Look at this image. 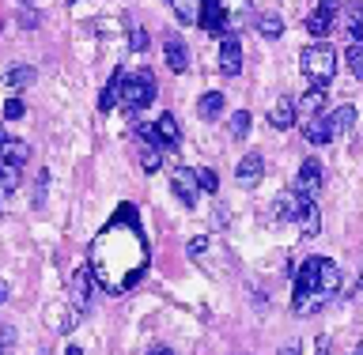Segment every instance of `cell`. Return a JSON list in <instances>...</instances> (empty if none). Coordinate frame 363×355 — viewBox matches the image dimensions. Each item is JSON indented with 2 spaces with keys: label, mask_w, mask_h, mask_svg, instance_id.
<instances>
[{
  "label": "cell",
  "mask_w": 363,
  "mask_h": 355,
  "mask_svg": "<svg viewBox=\"0 0 363 355\" xmlns=\"http://www.w3.org/2000/svg\"><path fill=\"white\" fill-rule=\"evenodd\" d=\"M303 136H306V140H311L314 147H322V144L333 140V136H329V125H325V118H314V121L303 129Z\"/></svg>",
  "instance_id": "d4e9b609"
},
{
  "label": "cell",
  "mask_w": 363,
  "mask_h": 355,
  "mask_svg": "<svg viewBox=\"0 0 363 355\" xmlns=\"http://www.w3.org/2000/svg\"><path fill=\"white\" fill-rule=\"evenodd\" d=\"M280 355H299V348H295V344H284V348H280Z\"/></svg>",
  "instance_id": "74e56055"
},
{
  "label": "cell",
  "mask_w": 363,
  "mask_h": 355,
  "mask_svg": "<svg viewBox=\"0 0 363 355\" xmlns=\"http://www.w3.org/2000/svg\"><path fill=\"white\" fill-rule=\"evenodd\" d=\"M155 129H159V136H163V144H167V147H178V144H182V129H178L174 113H159Z\"/></svg>",
  "instance_id": "ffe728a7"
},
{
  "label": "cell",
  "mask_w": 363,
  "mask_h": 355,
  "mask_svg": "<svg viewBox=\"0 0 363 355\" xmlns=\"http://www.w3.org/2000/svg\"><path fill=\"white\" fill-rule=\"evenodd\" d=\"M34 79H38V72H34L30 64H11L4 76H0V84L4 87H30Z\"/></svg>",
  "instance_id": "ac0fdd59"
},
{
  "label": "cell",
  "mask_w": 363,
  "mask_h": 355,
  "mask_svg": "<svg viewBox=\"0 0 363 355\" xmlns=\"http://www.w3.org/2000/svg\"><path fill=\"white\" fill-rule=\"evenodd\" d=\"M8 299V288H4V280H0V303H4Z\"/></svg>",
  "instance_id": "ab89813d"
},
{
  "label": "cell",
  "mask_w": 363,
  "mask_h": 355,
  "mask_svg": "<svg viewBox=\"0 0 363 355\" xmlns=\"http://www.w3.org/2000/svg\"><path fill=\"white\" fill-rule=\"evenodd\" d=\"M223 106H227V102H223L220 91H208V95L197 98V118H201V121H216V118L223 113Z\"/></svg>",
  "instance_id": "e0dca14e"
},
{
  "label": "cell",
  "mask_w": 363,
  "mask_h": 355,
  "mask_svg": "<svg viewBox=\"0 0 363 355\" xmlns=\"http://www.w3.org/2000/svg\"><path fill=\"white\" fill-rule=\"evenodd\" d=\"M163 53H167V68H170V72H186V68H189V50H186V42H182L178 34H167V38H163Z\"/></svg>",
  "instance_id": "30bf717a"
},
{
  "label": "cell",
  "mask_w": 363,
  "mask_h": 355,
  "mask_svg": "<svg viewBox=\"0 0 363 355\" xmlns=\"http://www.w3.org/2000/svg\"><path fill=\"white\" fill-rule=\"evenodd\" d=\"M303 197H299V193H280V197H277V204H272V220H295V223H299V212H303Z\"/></svg>",
  "instance_id": "7c38bea8"
},
{
  "label": "cell",
  "mask_w": 363,
  "mask_h": 355,
  "mask_svg": "<svg viewBox=\"0 0 363 355\" xmlns=\"http://www.w3.org/2000/svg\"><path fill=\"white\" fill-rule=\"evenodd\" d=\"M333 19H337V11L314 8L311 16H306V30H311V38H325V34L333 30Z\"/></svg>",
  "instance_id": "2e32d148"
},
{
  "label": "cell",
  "mask_w": 363,
  "mask_h": 355,
  "mask_svg": "<svg viewBox=\"0 0 363 355\" xmlns=\"http://www.w3.org/2000/svg\"><path fill=\"white\" fill-rule=\"evenodd\" d=\"M257 34H261V38H269V42H277L280 34H284V19L277 16V11H265V16H257Z\"/></svg>",
  "instance_id": "7402d4cb"
},
{
  "label": "cell",
  "mask_w": 363,
  "mask_h": 355,
  "mask_svg": "<svg viewBox=\"0 0 363 355\" xmlns=\"http://www.w3.org/2000/svg\"><path fill=\"white\" fill-rule=\"evenodd\" d=\"M16 189H19V167L0 163V204H4V201H8Z\"/></svg>",
  "instance_id": "603a6c76"
},
{
  "label": "cell",
  "mask_w": 363,
  "mask_h": 355,
  "mask_svg": "<svg viewBox=\"0 0 363 355\" xmlns=\"http://www.w3.org/2000/svg\"><path fill=\"white\" fill-rule=\"evenodd\" d=\"M352 355H363V344H359V348H356V351H352Z\"/></svg>",
  "instance_id": "b9f144b4"
},
{
  "label": "cell",
  "mask_w": 363,
  "mask_h": 355,
  "mask_svg": "<svg viewBox=\"0 0 363 355\" xmlns=\"http://www.w3.org/2000/svg\"><path fill=\"white\" fill-rule=\"evenodd\" d=\"M87 303H91V269H79L72 276V310L84 314Z\"/></svg>",
  "instance_id": "5bb4252c"
},
{
  "label": "cell",
  "mask_w": 363,
  "mask_h": 355,
  "mask_svg": "<svg viewBox=\"0 0 363 355\" xmlns=\"http://www.w3.org/2000/svg\"><path fill=\"white\" fill-rule=\"evenodd\" d=\"M121 87H125V72L118 68V72H113V76L106 79V87H102V95H99V110H102V113H110V110L121 102Z\"/></svg>",
  "instance_id": "4fadbf2b"
},
{
  "label": "cell",
  "mask_w": 363,
  "mask_h": 355,
  "mask_svg": "<svg viewBox=\"0 0 363 355\" xmlns=\"http://www.w3.org/2000/svg\"><path fill=\"white\" fill-rule=\"evenodd\" d=\"M65 355H84V351H79V348H68V351H65Z\"/></svg>",
  "instance_id": "60d3db41"
},
{
  "label": "cell",
  "mask_w": 363,
  "mask_h": 355,
  "mask_svg": "<svg viewBox=\"0 0 363 355\" xmlns=\"http://www.w3.org/2000/svg\"><path fill=\"white\" fill-rule=\"evenodd\" d=\"M322 106H325V87H311V91L299 98V113H306V118H311V113H318Z\"/></svg>",
  "instance_id": "cb8c5ba5"
},
{
  "label": "cell",
  "mask_w": 363,
  "mask_h": 355,
  "mask_svg": "<svg viewBox=\"0 0 363 355\" xmlns=\"http://www.w3.org/2000/svg\"><path fill=\"white\" fill-rule=\"evenodd\" d=\"M295 118H299V102L288 98V95L277 98V106L269 110V125H272V129H291Z\"/></svg>",
  "instance_id": "8fae6325"
},
{
  "label": "cell",
  "mask_w": 363,
  "mask_h": 355,
  "mask_svg": "<svg viewBox=\"0 0 363 355\" xmlns=\"http://www.w3.org/2000/svg\"><path fill=\"white\" fill-rule=\"evenodd\" d=\"M155 91H159L155 76L147 72V68H136V72L125 76V87H121V106L129 110V113L144 110V106H152V102H155Z\"/></svg>",
  "instance_id": "7a4b0ae2"
},
{
  "label": "cell",
  "mask_w": 363,
  "mask_h": 355,
  "mask_svg": "<svg viewBox=\"0 0 363 355\" xmlns=\"http://www.w3.org/2000/svg\"><path fill=\"white\" fill-rule=\"evenodd\" d=\"M204 249H208V238H193V242H189V257H201Z\"/></svg>",
  "instance_id": "836d02e7"
},
{
  "label": "cell",
  "mask_w": 363,
  "mask_h": 355,
  "mask_svg": "<svg viewBox=\"0 0 363 355\" xmlns=\"http://www.w3.org/2000/svg\"><path fill=\"white\" fill-rule=\"evenodd\" d=\"M345 61H348V68H352V76L363 79V45H359V42H352V45H348Z\"/></svg>",
  "instance_id": "83f0119b"
},
{
  "label": "cell",
  "mask_w": 363,
  "mask_h": 355,
  "mask_svg": "<svg viewBox=\"0 0 363 355\" xmlns=\"http://www.w3.org/2000/svg\"><path fill=\"white\" fill-rule=\"evenodd\" d=\"M318 8H329V11H340V8H337V0H318Z\"/></svg>",
  "instance_id": "8d00e7d4"
},
{
  "label": "cell",
  "mask_w": 363,
  "mask_h": 355,
  "mask_svg": "<svg viewBox=\"0 0 363 355\" xmlns=\"http://www.w3.org/2000/svg\"><path fill=\"white\" fill-rule=\"evenodd\" d=\"M45 186H50V174L42 170V174H38V193H34V208H42V204H45Z\"/></svg>",
  "instance_id": "d6a6232c"
},
{
  "label": "cell",
  "mask_w": 363,
  "mask_h": 355,
  "mask_svg": "<svg viewBox=\"0 0 363 355\" xmlns=\"http://www.w3.org/2000/svg\"><path fill=\"white\" fill-rule=\"evenodd\" d=\"M201 27L208 30V34H220V38H227V34H235V27H231V16L223 11L220 0H204V8H201Z\"/></svg>",
  "instance_id": "277c9868"
},
{
  "label": "cell",
  "mask_w": 363,
  "mask_h": 355,
  "mask_svg": "<svg viewBox=\"0 0 363 355\" xmlns=\"http://www.w3.org/2000/svg\"><path fill=\"white\" fill-rule=\"evenodd\" d=\"M299 231H303V238H314L318 231H322V212H318L314 201L303 204V212H299Z\"/></svg>",
  "instance_id": "d6986e66"
},
{
  "label": "cell",
  "mask_w": 363,
  "mask_h": 355,
  "mask_svg": "<svg viewBox=\"0 0 363 355\" xmlns=\"http://www.w3.org/2000/svg\"><path fill=\"white\" fill-rule=\"evenodd\" d=\"M136 136H140V144H144V147H155V152H159V147H167L155 125H136Z\"/></svg>",
  "instance_id": "4316f807"
},
{
  "label": "cell",
  "mask_w": 363,
  "mask_h": 355,
  "mask_svg": "<svg viewBox=\"0 0 363 355\" xmlns=\"http://www.w3.org/2000/svg\"><path fill=\"white\" fill-rule=\"evenodd\" d=\"M220 72L223 76L242 72V42H238V34H227V38L220 42Z\"/></svg>",
  "instance_id": "ba28073f"
},
{
  "label": "cell",
  "mask_w": 363,
  "mask_h": 355,
  "mask_svg": "<svg viewBox=\"0 0 363 355\" xmlns=\"http://www.w3.org/2000/svg\"><path fill=\"white\" fill-rule=\"evenodd\" d=\"M325 125H329V136L337 140L340 133H348L356 125V106H337L333 113H325Z\"/></svg>",
  "instance_id": "9a60e30c"
},
{
  "label": "cell",
  "mask_w": 363,
  "mask_h": 355,
  "mask_svg": "<svg viewBox=\"0 0 363 355\" xmlns=\"http://www.w3.org/2000/svg\"><path fill=\"white\" fill-rule=\"evenodd\" d=\"M133 50H136V53L147 50V34H144V30H133Z\"/></svg>",
  "instance_id": "e575fe53"
},
{
  "label": "cell",
  "mask_w": 363,
  "mask_h": 355,
  "mask_svg": "<svg viewBox=\"0 0 363 355\" xmlns=\"http://www.w3.org/2000/svg\"><path fill=\"white\" fill-rule=\"evenodd\" d=\"M337 61L340 57L329 42H314L299 53V68H303V76L311 79V87H325L329 79L337 76Z\"/></svg>",
  "instance_id": "6da1fadb"
},
{
  "label": "cell",
  "mask_w": 363,
  "mask_h": 355,
  "mask_svg": "<svg viewBox=\"0 0 363 355\" xmlns=\"http://www.w3.org/2000/svg\"><path fill=\"white\" fill-rule=\"evenodd\" d=\"M23 110H27V106H23L19 98H8V102H4V118H8V121H19Z\"/></svg>",
  "instance_id": "1f68e13d"
},
{
  "label": "cell",
  "mask_w": 363,
  "mask_h": 355,
  "mask_svg": "<svg viewBox=\"0 0 363 355\" xmlns=\"http://www.w3.org/2000/svg\"><path fill=\"white\" fill-rule=\"evenodd\" d=\"M235 178H238V186H242V189H254L257 181L265 178V159H261V152H250V155L238 159Z\"/></svg>",
  "instance_id": "52a82bcc"
},
{
  "label": "cell",
  "mask_w": 363,
  "mask_h": 355,
  "mask_svg": "<svg viewBox=\"0 0 363 355\" xmlns=\"http://www.w3.org/2000/svg\"><path fill=\"white\" fill-rule=\"evenodd\" d=\"M170 189H174V197L186 204V208H193L197 204V193H201V178H197V170H189V167H178L174 170V181H170Z\"/></svg>",
  "instance_id": "5b68a950"
},
{
  "label": "cell",
  "mask_w": 363,
  "mask_h": 355,
  "mask_svg": "<svg viewBox=\"0 0 363 355\" xmlns=\"http://www.w3.org/2000/svg\"><path fill=\"white\" fill-rule=\"evenodd\" d=\"M197 178H201V189H204V193H212V197H216V189H220V178H216V170H208V167H204V170H197Z\"/></svg>",
  "instance_id": "4dcf8cb0"
},
{
  "label": "cell",
  "mask_w": 363,
  "mask_h": 355,
  "mask_svg": "<svg viewBox=\"0 0 363 355\" xmlns=\"http://www.w3.org/2000/svg\"><path fill=\"white\" fill-rule=\"evenodd\" d=\"M340 30H345L352 42L363 38V0H348V4L340 8Z\"/></svg>",
  "instance_id": "9c48e42d"
},
{
  "label": "cell",
  "mask_w": 363,
  "mask_h": 355,
  "mask_svg": "<svg viewBox=\"0 0 363 355\" xmlns=\"http://www.w3.org/2000/svg\"><path fill=\"white\" fill-rule=\"evenodd\" d=\"M11 340H16V329H8V325H4V329H0V344H4V348H8V344H11Z\"/></svg>",
  "instance_id": "d590c367"
},
{
  "label": "cell",
  "mask_w": 363,
  "mask_h": 355,
  "mask_svg": "<svg viewBox=\"0 0 363 355\" xmlns=\"http://www.w3.org/2000/svg\"><path fill=\"white\" fill-rule=\"evenodd\" d=\"M159 167H163V155H159L155 147H144V152H140V170H144V174H155Z\"/></svg>",
  "instance_id": "f546056e"
},
{
  "label": "cell",
  "mask_w": 363,
  "mask_h": 355,
  "mask_svg": "<svg viewBox=\"0 0 363 355\" xmlns=\"http://www.w3.org/2000/svg\"><path fill=\"white\" fill-rule=\"evenodd\" d=\"M147 355H174V351H170V348H152Z\"/></svg>",
  "instance_id": "f35d334b"
},
{
  "label": "cell",
  "mask_w": 363,
  "mask_h": 355,
  "mask_svg": "<svg viewBox=\"0 0 363 355\" xmlns=\"http://www.w3.org/2000/svg\"><path fill=\"white\" fill-rule=\"evenodd\" d=\"M170 8H174V16L182 23H201V8H204V0H167Z\"/></svg>",
  "instance_id": "44dd1931"
},
{
  "label": "cell",
  "mask_w": 363,
  "mask_h": 355,
  "mask_svg": "<svg viewBox=\"0 0 363 355\" xmlns=\"http://www.w3.org/2000/svg\"><path fill=\"white\" fill-rule=\"evenodd\" d=\"M0 163L23 170V167L30 163V144L19 140V136H8L4 129H0Z\"/></svg>",
  "instance_id": "8992f818"
},
{
  "label": "cell",
  "mask_w": 363,
  "mask_h": 355,
  "mask_svg": "<svg viewBox=\"0 0 363 355\" xmlns=\"http://www.w3.org/2000/svg\"><path fill=\"white\" fill-rule=\"evenodd\" d=\"M250 110H238V113H231V121H227V129H231V136H246L250 133Z\"/></svg>",
  "instance_id": "f1b7e54d"
},
{
  "label": "cell",
  "mask_w": 363,
  "mask_h": 355,
  "mask_svg": "<svg viewBox=\"0 0 363 355\" xmlns=\"http://www.w3.org/2000/svg\"><path fill=\"white\" fill-rule=\"evenodd\" d=\"M220 4H223L227 16H231V27H235L238 19H246V16H250V8H254L250 0H220Z\"/></svg>",
  "instance_id": "484cf974"
},
{
  "label": "cell",
  "mask_w": 363,
  "mask_h": 355,
  "mask_svg": "<svg viewBox=\"0 0 363 355\" xmlns=\"http://www.w3.org/2000/svg\"><path fill=\"white\" fill-rule=\"evenodd\" d=\"M322 181H325V170L318 159H303L299 174H295V193H299L303 201H314L318 193H322Z\"/></svg>",
  "instance_id": "3957f363"
}]
</instances>
